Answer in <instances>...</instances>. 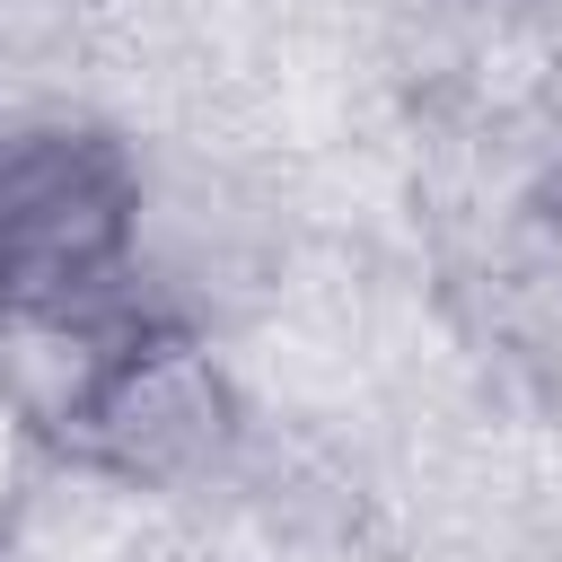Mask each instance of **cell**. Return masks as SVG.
Returning a JSON list of instances; mask_svg holds the SVG:
<instances>
[{
  "label": "cell",
  "mask_w": 562,
  "mask_h": 562,
  "mask_svg": "<svg viewBox=\"0 0 562 562\" xmlns=\"http://www.w3.org/2000/svg\"><path fill=\"white\" fill-rule=\"evenodd\" d=\"M132 246V167L105 140H18L0 149V299L88 325L114 299Z\"/></svg>",
  "instance_id": "cell-1"
}]
</instances>
